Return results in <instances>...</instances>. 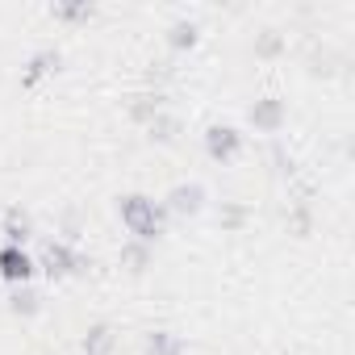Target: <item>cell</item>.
Instances as JSON below:
<instances>
[{"instance_id":"obj_1","label":"cell","mask_w":355,"mask_h":355,"mask_svg":"<svg viewBox=\"0 0 355 355\" xmlns=\"http://www.w3.org/2000/svg\"><path fill=\"white\" fill-rule=\"evenodd\" d=\"M117 214H121V226H125L138 243H155V239L163 234V222H167V209L155 205V201L142 197V193L121 197V201H117Z\"/></svg>"},{"instance_id":"obj_2","label":"cell","mask_w":355,"mask_h":355,"mask_svg":"<svg viewBox=\"0 0 355 355\" xmlns=\"http://www.w3.org/2000/svg\"><path fill=\"white\" fill-rule=\"evenodd\" d=\"M38 268H42L51 280H63V276H80V272H88V268H92V259H88V255H80L71 243H46V251H42Z\"/></svg>"},{"instance_id":"obj_3","label":"cell","mask_w":355,"mask_h":355,"mask_svg":"<svg viewBox=\"0 0 355 355\" xmlns=\"http://www.w3.org/2000/svg\"><path fill=\"white\" fill-rule=\"evenodd\" d=\"M34 268H38V263L26 255V247H0V280H9L13 288H17V284H30Z\"/></svg>"},{"instance_id":"obj_4","label":"cell","mask_w":355,"mask_h":355,"mask_svg":"<svg viewBox=\"0 0 355 355\" xmlns=\"http://www.w3.org/2000/svg\"><path fill=\"white\" fill-rule=\"evenodd\" d=\"M205 150H209V159L230 163V159L243 150V134H239L234 125H209V130H205Z\"/></svg>"},{"instance_id":"obj_5","label":"cell","mask_w":355,"mask_h":355,"mask_svg":"<svg viewBox=\"0 0 355 355\" xmlns=\"http://www.w3.org/2000/svg\"><path fill=\"white\" fill-rule=\"evenodd\" d=\"M201 205H205V189L201 184H175L167 193V201H163L167 214H201Z\"/></svg>"},{"instance_id":"obj_6","label":"cell","mask_w":355,"mask_h":355,"mask_svg":"<svg viewBox=\"0 0 355 355\" xmlns=\"http://www.w3.org/2000/svg\"><path fill=\"white\" fill-rule=\"evenodd\" d=\"M251 125L276 134V130L284 125V101H280V96H263V101H255V105H251Z\"/></svg>"},{"instance_id":"obj_7","label":"cell","mask_w":355,"mask_h":355,"mask_svg":"<svg viewBox=\"0 0 355 355\" xmlns=\"http://www.w3.org/2000/svg\"><path fill=\"white\" fill-rule=\"evenodd\" d=\"M51 71H59V51H38L21 71V88H38V80H46Z\"/></svg>"},{"instance_id":"obj_8","label":"cell","mask_w":355,"mask_h":355,"mask_svg":"<svg viewBox=\"0 0 355 355\" xmlns=\"http://www.w3.org/2000/svg\"><path fill=\"white\" fill-rule=\"evenodd\" d=\"M113 343H117L113 326H109V322H96V326H88V334H84V355H109Z\"/></svg>"},{"instance_id":"obj_9","label":"cell","mask_w":355,"mask_h":355,"mask_svg":"<svg viewBox=\"0 0 355 355\" xmlns=\"http://www.w3.org/2000/svg\"><path fill=\"white\" fill-rule=\"evenodd\" d=\"M284 226H288V234L309 239V234H313V209H309L305 201H293V205H288V214H284Z\"/></svg>"},{"instance_id":"obj_10","label":"cell","mask_w":355,"mask_h":355,"mask_svg":"<svg viewBox=\"0 0 355 355\" xmlns=\"http://www.w3.org/2000/svg\"><path fill=\"white\" fill-rule=\"evenodd\" d=\"M9 309H13L17 318H34V313H42V297H38L30 284H17V288L9 293Z\"/></svg>"},{"instance_id":"obj_11","label":"cell","mask_w":355,"mask_h":355,"mask_svg":"<svg viewBox=\"0 0 355 355\" xmlns=\"http://www.w3.org/2000/svg\"><path fill=\"white\" fill-rule=\"evenodd\" d=\"M146 355H184V338L171 330H150L146 334Z\"/></svg>"},{"instance_id":"obj_12","label":"cell","mask_w":355,"mask_h":355,"mask_svg":"<svg viewBox=\"0 0 355 355\" xmlns=\"http://www.w3.org/2000/svg\"><path fill=\"white\" fill-rule=\"evenodd\" d=\"M5 247H26V239H30V218L21 214V209H9V218H5Z\"/></svg>"},{"instance_id":"obj_13","label":"cell","mask_w":355,"mask_h":355,"mask_svg":"<svg viewBox=\"0 0 355 355\" xmlns=\"http://www.w3.org/2000/svg\"><path fill=\"white\" fill-rule=\"evenodd\" d=\"M121 263H125L134 276H142V272L150 268V243H138V239H130V243L121 247Z\"/></svg>"},{"instance_id":"obj_14","label":"cell","mask_w":355,"mask_h":355,"mask_svg":"<svg viewBox=\"0 0 355 355\" xmlns=\"http://www.w3.org/2000/svg\"><path fill=\"white\" fill-rule=\"evenodd\" d=\"M159 113H163V101L159 96H134V105H130V117L142 121V125H150Z\"/></svg>"},{"instance_id":"obj_15","label":"cell","mask_w":355,"mask_h":355,"mask_svg":"<svg viewBox=\"0 0 355 355\" xmlns=\"http://www.w3.org/2000/svg\"><path fill=\"white\" fill-rule=\"evenodd\" d=\"M146 130H150V138H155V142H175V138H180V121H175L171 113H159Z\"/></svg>"},{"instance_id":"obj_16","label":"cell","mask_w":355,"mask_h":355,"mask_svg":"<svg viewBox=\"0 0 355 355\" xmlns=\"http://www.w3.org/2000/svg\"><path fill=\"white\" fill-rule=\"evenodd\" d=\"M167 42H171L175 51L193 46V42H197V26H184V21H180V26H171V38H167Z\"/></svg>"},{"instance_id":"obj_17","label":"cell","mask_w":355,"mask_h":355,"mask_svg":"<svg viewBox=\"0 0 355 355\" xmlns=\"http://www.w3.org/2000/svg\"><path fill=\"white\" fill-rule=\"evenodd\" d=\"M247 222V209L243 205H222V230H239Z\"/></svg>"}]
</instances>
